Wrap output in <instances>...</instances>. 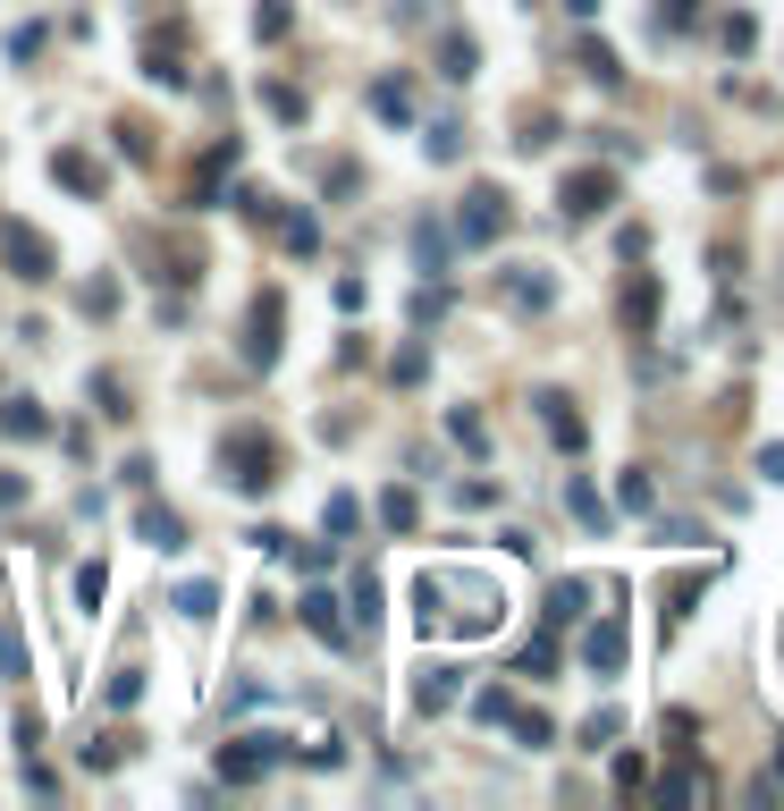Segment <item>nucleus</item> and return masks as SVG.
Segmentation results:
<instances>
[{
	"instance_id": "obj_1",
	"label": "nucleus",
	"mask_w": 784,
	"mask_h": 811,
	"mask_svg": "<svg viewBox=\"0 0 784 811\" xmlns=\"http://www.w3.org/2000/svg\"><path fill=\"white\" fill-rule=\"evenodd\" d=\"M220 474L245 490V499H262V490L279 482V440H270V431H253V422H237V431L220 440Z\"/></svg>"
},
{
	"instance_id": "obj_2",
	"label": "nucleus",
	"mask_w": 784,
	"mask_h": 811,
	"mask_svg": "<svg viewBox=\"0 0 784 811\" xmlns=\"http://www.w3.org/2000/svg\"><path fill=\"white\" fill-rule=\"evenodd\" d=\"M287 752H295L287 736H228V744H220V786H262Z\"/></svg>"
},
{
	"instance_id": "obj_3",
	"label": "nucleus",
	"mask_w": 784,
	"mask_h": 811,
	"mask_svg": "<svg viewBox=\"0 0 784 811\" xmlns=\"http://www.w3.org/2000/svg\"><path fill=\"white\" fill-rule=\"evenodd\" d=\"M0 262L26 279V288H43V279H60V254H51V237L26 220H0Z\"/></svg>"
},
{
	"instance_id": "obj_4",
	"label": "nucleus",
	"mask_w": 784,
	"mask_h": 811,
	"mask_svg": "<svg viewBox=\"0 0 784 811\" xmlns=\"http://www.w3.org/2000/svg\"><path fill=\"white\" fill-rule=\"evenodd\" d=\"M506 220H515V212H506V187H472L465 212H456V246H498Z\"/></svg>"
},
{
	"instance_id": "obj_5",
	"label": "nucleus",
	"mask_w": 784,
	"mask_h": 811,
	"mask_svg": "<svg viewBox=\"0 0 784 811\" xmlns=\"http://www.w3.org/2000/svg\"><path fill=\"white\" fill-rule=\"evenodd\" d=\"M279 322H287L279 288H262V296H253V313H245V363H253V372L279 363Z\"/></svg>"
},
{
	"instance_id": "obj_6",
	"label": "nucleus",
	"mask_w": 784,
	"mask_h": 811,
	"mask_svg": "<svg viewBox=\"0 0 784 811\" xmlns=\"http://www.w3.org/2000/svg\"><path fill=\"white\" fill-rule=\"evenodd\" d=\"M607 203H616V178H607V169H565V187H557L565 220H599Z\"/></svg>"
},
{
	"instance_id": "obj_7",
	"label": "nucleus",
	"mask_w": 784,
	"mask_h": 811,
	"mask_svg": "<svg viewBox=\"0 0 784 811\" xmlns=\"http://www.w3.org/2000/svg\"><path fill=\"white\" fill-rule=\"evenodd\" d=\"M498 296H506V313H548V305H557V279H548L540 262H515V271H498Z\"/></svg>"
},
{
	"instance_id": "obj_8",
	"label": "nucleus",
	"mask_w": 784,
	"mask_h": 811,
	"mask_svg": "<svg viewBox=\"0 0 784 811\" xmlns=\"http://www.w3.org/2000/svg\"><path fill=\"white\" fill-rule=\"evenodd\" d=\"M295 617H304V625H313V634H321V643H329V651H346V643H354V617H346V600H338V592H304V600H295Z\"/></svg>"
},
{
	"instance_id": "obj_9",
	"label": "nucleus",
	"mask_w": 784,
	"mask_h": 811,
	"mask_svg": "<svg viewBox=\"0 0 784 811\" xmlns=\"http://www.w3.org/2000/svg\"><path fill=\"white\" fill-rule=\"evenodd\" d=\"M625 651H632L625 617H599L591 634H582V668H591V677H625Z\"/></svg>"
},
{
	"instance_id": "obj_10",
	"label": "nucleus",
	"mask_w": 784,
	"mask_h": 811,
	"mask_svg": "<svg viewBox=\"0 0 784 811\" xmlns=\"http://www.w3.org/2000/svg\"><path fill=\"white\" fill-rule=\"evenodd\" d=\"M532 406H540V422H548V440H557L565 456H582V449H591V422L574 415V397H565V390H540Z\"/></svg>"
},
{
	"instance_id": "obj_11",
	"label": "nucleus",
	"mask_w": 784,
	"mask_h": 811,
	"mask_svg": "<svg viewBox=\"0 0 784 811\" xmlns=\"http://www.w3.org/2000/svg\"><path fill=\"white\" fill-rule=\"evenodd\" d=\"M709 584H717V558H709V566H684L675 584H659V625H666V634H675V625L691 617V600H700Z\"/></svg>"
},
{
	"instance_id": "obj_12",
	"label": "nucleus",
	"mask_w": 784,
	"mask_h": 811,
	"mask_svg": "<svg viewBox=\"0 0 784 811\" xmlns=\"http://www.w3.org/2000/svg\"><path fill=\"white\" fill-rule=\"evenodd\" d=\"M51 178H60L68 195H85V203H101V187H110V169H101L94 153H76V144H60V153H51Z\"/></svg>"
},
{
	"instance_id": "obj_13",
	"label": "nucleus",
	"mask_w": 784,
	"mask_h": 811,
	"mask_svg": "<svg viewBox=\"0 0 784 811\" xmlns=\"http://www.w3.org/2000/svg\"><path fill=\"white\" fill-rule=\"evenodd\" d=\"M135 533H144V550H160V558L186 550V516H178V508H160V499H144V508H135Z\"/></svg>"
},
{
	"instance_id": "obj_14",
	"label": "nucleus",
	"mask_w": 784,
	"mask_h": 811,
	"mask_svg": "<svg viewBox=\"0 0 784 811\" xmlns=\"http://www.w3.org/2000/svg\"><path fill=\"white\" fill-rule=\"evenodd\" d=\"M456 693H465V684H456V668H447V659H431V668L413 677V711L439 718V711H456Z\"/></svg>"
},
{
	"instance_id": "obj_15",
	"label": "nucleus",
	"mask_w": 784,
	"mask_h": 811,
	"mask_svg": "<svg viewBox=\"0 0 784 811\" xmlns=\"http://www.w3.org/2000/svg\"><path fill=\"white\" fill-rule=\"evenodd\" d=\"M659 279H650V271H641V279H625V296H616V313H625V330H659Z\"/></svg>"
},
{
	"instance_id": "obj_16",
	"label": "nucleus",
	"mask_w": 784,
	"mask_h": 811,
	"mask_svg": "<svg viewBox=\"0 0 784 811\" xmlns=\"http://www.w3.org/2000/svg\"><path fill=\"white\" fill-rule=\"evenodd\" d=\"M565 508H574V524H582V533H607V524H616V508H607V499H599V482H582V474L565 482Z\"/></svg>"
},
{
	"instance_id": "obj_17",
	"label": "nucleus",
	"mask_w": 784,
	"mask_h": 811,
	"mask_svg": "<svg viewBox=\"0 0 784 811\" xmlns=\"http://www.w3.org/2000/svg\"><path fill=\"white\" fill-rule=\"evenodd\" d=\"M363 102H372V119H388V128H406V119H413V85H406V76H379Z\"/></svg>"
},
{
	"instance_id": "obj_18",
	"label": "nucleus",
	"mask_w": 784,
	"mask_h": 811,
	"mask_svg": "<svg viewBox=\"0 0 784 811\" xmlns=\"http://www.w3.org/2000/svg\"><path fill=\"white\" fill-rule=\"evenodd\" d=\"M262 110H270L279 128H304V110H313V102H304V85H287V76H270V85H262Z\"/></svg>"
},
{
	"instance_id": "obj_19",
	"label": "nucleus",
	"mask_w": 784,
	"mask_h": 811,
	"mask_svg": "<svg viewBox=\"0 0 784 811\" xmlns=\"http://www.w3.org/2000/svg\"><path fill=\"white\" fill-rule=\"evenodd\" d=\"M0 431H17V440H43V431H51V415H43L34 397H0Z\"/></svg>"
},
{
	"instance_id": "obj_20",
	"label": "nucleus",
	"mask_w": 784,
	"mask_h": 811,
	"mask_svg": "<svg viewBox=\"0 0 784 811\" xmlns=\"http://www.w3.org/2000/svg\"><path fill=\"white\" fill-rule=\"evenodd\" d=\"M506 727H515V744H523V752H548V744H557V727H548V711H523V702L506 711Z\"/></svg>"
},
{
	"instance_id": "obj_21",
	"label": "nucleus",
	"mask_w": 784,
	"mask_h": 811,
	"mask_svg": "<svg viewBox=\"0 0 784 811\" xmlns=\"http://www.w3.org/2000/svg\"><path fill=\"white\" fill-rule=\"evenodd\" d=\"M582 600H591V584H582V575H565V584H548V625H574V617H582Z\"/></svg>"
},
{
	"instance_id": "obj_22",
	"label": "nucleus",
	"mask_w": 784,
	"mask_h": 811,
	"mask_svg": "<svg viewBox=\"0 0 784 811\" xmlns=\"http://www.w3.org/2000/svg\"><path fill=\"white\" fill-rule=\"evenodd\" d=\"M379 524H388V533H413V524H422V499H413L406 482H397V490H379Z\"/></svg>"
},
{
	"instance_id": "obj_23",
	"label": "nucleus",
	"mask_w": 784,
	"mask_h": 811,
	"mask_svg": "<svg viewBox=\"0 0 784 811\" xmlns=\"http://www.w3.org/2000/svg\"><path fill=\"white\" fill-rule=\"evenodd\" d=\"M717 43L734 51V60H751V51H759V17H751V9H734V17H717Z\"/></svg>"
},
{
	"instance_id": "obj_24",
	"label": "nucleus",
	"mask_w": 784,
	"mask_h": 811,
	"mask_svg": "<svg viewBox=\"0 0 784 811\" xmlns=\"http://www.w3.org/2000/svg\"><path fill=\"white\" fill-rule=\"evenodd\" d=\"M346 609H354V625H363V634L379 625V575H372V566H354V592H346Z\"/></svg>"
},
{
	"instance_id": "obj_25",
	"label": "nucleus",
	"mask_w": 784,
	"mask_h": 811,
	"mask_svg": "<svg viewBox=\"0 0 784 811\" xmlns=\"http://www.w3.org/2000/svg\"><path fill=\"white\" fill-rule=\"evenodd\" d=\"M447 246H456V237H447L439 220H413V262H422V271H447Z\"/></svg>"
},
{
	"instance_id": "obj_26",
	"label": "nucleus",
	"mask_w": 784,
	"mask_h": 811,
	"mask_svg": "<svg viewBox=\"0 0 784 811\" xmlns=\"http://www.w3.org/2000/svg\"><path fill=\"white\" fill-rule=\"evenodd\" d=\"M279 246L287 254H321V220L313 212H279Z\"/></svg>"
},
{
	"instance_id": "obj_27",
	"label": "nucleus",
	"mask_w": 784,
	"mask_h": 811,
	"mask_svg": "<svg viewBox=\"0 0 784 811\" xmlns=\"http://www.w3.org/2000/svg\"><path fill=\"white\" fill-rule=\"evenodd\" d=\"M26 668H34L26 625H17V617H0V677H26Z\"/></svg>"
},
{
	"instance_id": "obj_28",
	"label": "nucleus",
	"mask_w": 784,
	"mask_h": 811,
	"mask_svg": "<svg viewBox=\"0 0 784 811\" xmlns=\"http://www.w3.org/2000/svg\"><path fill=\"white\" fill-rule=\"evenodd\" d=\"M574 60H582V76H591V85H625V60H616L607 43H582Z\"/></svg>"
},
{
	"instance_id": "obj_29",
	"label": "nucleus",
	"mask_w": 784,
	"mask_h": 811,
	"mask_svg": "<svg viewBox=\"0 0 784 811\" xmlns=\"http://www.w3.org/2000/svg\"><path fill=\"white\" fill-rule=\"evenodd\" d=\"M169 609L186 617V625H203V617L220 609V592H212V584H178V592H169Z\"/></svg>"
},
{
	"instance_id": "obj_30",
	"label": "nucleus",
	"mask_w": 784,
	"mask_h": 811,
	"mask_svg": "<svg viewBox=\"0 0 784 811\" xmlns=\"http://www.w3.org/2000/svg\"><path fill=\"white\" fill-rule=\"evenodd\" d=\"M472 68H481V51H472V34H447V43H439V76H456V85H465Z\"/></svg>"
},
{
	"instance_id": "obj_31",
	"label": "nucleus",
	"mask_w": 784,
	"mask_h": 811,
	"mask_svg": "<svg viewBox=\"0 0 784 811\" xmlns=\"http://www.w3.org/2000/svg\"><path fill=\"white\" fill-rule=\"evenodd\" d=\"M616 499H625L632 516H650V508H659V482H650V474L632 465V474H616Z\"/></svg>"
},
{
	"instance_id": "obj_32",
	"label": "nucleus",
	"mask_w": 784,
	"mask_h": 811,
	"mask_svg": "<svg viewBox=\"0 0 784 811\" xmlns=\"http://www.w3.org/2000/svg\"><path fill=\"white\" fill-rule=\"evenodd\" d=\"M287 26H295V0H262V9H253V34H262V43H287Z\"/></svg>"
},
{
	"instance_id": "obj_33",
	"label": "nucleus",
	"mask_w": 784,
	"mask_h": 811,
	"mask_svg": "<svg viewBox=\"0 0 784 811\" xmlns=\"http://www.w3.org/2000/svg\"><path fill=\"white\" fill-rule=\"evenodd\" d=\"M144 76H153V85H186V60H178L169 43H144Z\"/></svg>"
},
{
	"instance_id": "obj_34",
	"label": "nucleus",
	"mask_w": 784,
	"mask_h": 811,
	"mask_svg": "<svg viewBox=\"0 0 784 811\" xmlns=\"http://www.w3.org/2000/svg\"><path fill=\"white\" fill-rule=\"evenodd\" d=\"M616 736H625V711H591L582 718V752H607Z\"/></svg>"
},
{
	"instance_id": "obj_35",
	"label": "nucleus",
	"mask_w": 784,
	"mask_h": 811,
	"mask_svg": "<svg viewBox=\"0 0 784 811\" xmlns=\"http://www.w3.org/2000/svg\"><path fill=\"white\" fill-rule=\"evenodd\" d=\"M94 397H101V415H110V422H126V415H135V397H126V381H119V372H94Z\"/></svg>"
},
{
	"instance_id": "obj_36",
	"label": "nucleus",
	"mask_w": 784,
	"mask_h": 811,
	"mask_svg": "<svg viewBox=\"0 0 784 811\" xmlns=\"http://www.w3.org/2000/svg\"><path fill=\"white\" fill-rule=\"evenodd\" d=\"M422 153H431V162H456V153H465V128H456V119L422 128Z\"/></svg>"
},
{
	"instance_id": "obj_37",
	"label": "nucleus",
	"mask_w": 784,
	"mask_h": 811,
	"mask_svg": "<svg viewBox=\"0 0 784 811\" xmlns=\"http://www.w3.org/2000/svg\"><path fill=\"white\" fill-rule=\"evenodd\" d=\"M700 17H709V0H666V9H659V34H691Z\"/></svg>"
},
{
	"instance_id": "obj_38",
	"label": "nucleus",
	"mask_w": 784,
	"mask_h": 811,
	"mask_svg": "<svg viewBox=\"0 0 784 811\" xmlns=\"http://www.w3.org/2000/svg\"><path fill=\"white\" fill-rule=\"evenodd\" d=\"M515 144H523V153H548V144H557V119H548V110H523V135H515Z\"/></svg>"
},
{
	"instance_id": "obj_39",
	"label": "nucleus",
	"mask_w": 784,
	"mask_h": 811,
	"mask_svg": "<svg viewBox=\"0 0 784 811\" xmlns=\"http://www.w3.org/2000/svg\"><path fill=\"white\" fill-rule=\"evenodd\" d=\"M76 305H85V322H110V313H119V279H94Z\"/></svg>"
},
{
	"instance_id": "obj_40",
	"label": "nucleus",
	"mask_w": 784,
	"mask_h": 811,
	"mask_svg": "<svg viewBox=\"0 0 784 811\" xmlns=\"http://www.w3.org/2000/svg\"><path fill=\"white\" fill-rule=\"evenodd\" d=\"M506 711H515V693H506V684H490V693H472V718H481V727H506Z\"/></svg>"
},
{
	"instance_id": "obj_41",
	"label": "nucleus",
	"mask_w": 784,
	"mask_h": 811,
	"mask_svg": "<svg viewBox=\"0 0 784 811\" xmlns=\"http://www.w3.org/2000/svg\"><path fill=\"white\" fill-rule=\"evenodd\" d=\"M447 431H456V449H490V431H481V415H472V406H456V415H447Z\"/></svg>"
},
{
	"instance_id": "obj_42",
	"label": "nucleus",
	"mask_w": 784,
	"mask_h": 811,
	"mask_svg": "<svg viewBox=\"0 0 784 811\" xmlns=\"http://www.w3.org/2000/svg\"><path fill=\"white\" fill-rule=\"evenodd\" d=\"M101 592H110V566H76V609H101Z\"/></svg>"
},
{
	"instance_id": "obj_43",
	"label": "nucleus",
	"mask_w": 784,
	"mask_h": 811,
	"mask_svg": "<svg viewBox=\"0 0 784 811\" xmlns=\"http://www.w3.org/2000/svg\"><path fill=\"white\" fill-rule=\"evenodd\" d=\"M135 702H144V668H119L110 677V711H135Z\"/></svg>"
},
{
	"instance_id": "obj_44",
	"label": "nucleus",
	"mask_w": 784,
	"mask_h": 811,
	"mask_svg": "<svg viewBox=\"0 0 784 811\" xmlns=\"http://www.w3.org/2000/svg\"><path fill=\"white\" fill-rule=\"evenodd\" d=\"M279 558H295V566H304V575H321V566H329V541H287Z\"/></svg>"
},
{
	"instance_id": "obj_45",
	"label": "nucleus",
	"mask_w": 784,
	"mask_h": 811,
	"mask_svg": "<svg viewBox=\"0 0 784 811\" xmlns=\"http://www.w3.org/2000/svg\"><path fill=\"white\" fill-rule=\"evenodd\" d=\"M691 795H700V778H691V770H666V778H659V803H691Z\"/></svg>"
},
{
	"instance_id": "obj_46",
	"label": "nucleus",
	"mask_w": 784,
	"mask_h": 811,
	"mask_svg": "<svg viewBox=\"0 0 784 811\" xmlns=\"http://www.w3.org/2000/svg\"><path fill=\"white\" fill-rule=\"evenodd\" d=\"M548 668H557V643H532L523 659H515V677H548Z\"/></svg>"
},
{
	"instance_id": "obj_47",
	"label": "nucleus",
	"mask_w": 784,
	"mask_h": 811,
	"mask_svg": "<svg viewBox=\"0 0 784 811\" xmlns=\"http://www.w3.org/2000/svg\"><path fill=\"white\" fill-rule=\"evenodd\" d=\"M422 372H431V356H422V347H397V363H388V381H422Z\"/></svg>"
},
{
	"instance_id": "obj_48",
	"label": "nucleus",
	"mask_w": 784,
	"mask_h": 811,
	"mask_svg": "<svg viewBox=\"0 0 784 811\" xmlns=\"http://www.w3.org/2000/svg\"><path fill=\"white\" fill-rule=\"evenodd\" d=\"M354 516H363V508H354V490H338V499H329V516H321V524H329V533H354Z\"/></svg>"
},
{
	"instance_id": "obj_49",
	"label": "nucleus",
	"mask_w": 784,
	"mask_h": 811,
	"mask_svg": "<svg viewBox=\"0 0 784 811\" xmlns=\"http://www.w3.org/2000/svg\"><path fill=\"white\" fill-rule=\"evenodd\" d=\"M659 541H709V533H700L691 516H659Z\"/></svg>"
},
{
	"instance_id": "obj_50",
	"label": "nucleus",
	"mask_w": 784,
	"mask_h": 811,
	"mask_svg": "<svg viewBox=\"0 0 784 811\" xmlns=\"http://www.w3.org/2000/svg\"><path fill=\"white\" fill-rule=\"evenodd\" d=\"M17 499H26V474H9V465H0V508H17Z\"/></svg>"
},
{
	"instance_id": "obj_51",
	"label": "nucleus",
	"mask_w": 784,
	"mask_h": 811,
	"mask_svg": "<svg viewBox=\"0 0 784 811\" xmlns=\"http://www.w3.org/2000/svg\"><path fill=\"white\" fill-rule=\"evenodd\" d=\"M759 474H768V482H784V449H768V456H759Z\"/></svg>"
},
{
	"instance_id": "obj_52",
	"label": "nucleus",
	"mask_w": 784,
	"mask_h": 811,
	"mask_svg": "<svg viewBox=\"0 0 784 811\" xmlns=\"http://www.w3.org/2000/svg\"><path fill=\"white\" fill-rule=\"evenodd\" d=\"M565 9H574V17H599V0H565Z\"/></svg>"
},
{
	"instance_id": "obj_53",
	"label": "nucleus",
	"mask_w": 784,
	"mask_h": 811,
	"mask_svg": "<svg viewBox=\"0 0 784 811\" xmlns=\"http://www.w3.org/2000/svg\"><path fill=\"white\" fill-rule=\"evenodd\" d=\"M776 778H784V752H776Z\"/></svg>"
}]
</instances>
